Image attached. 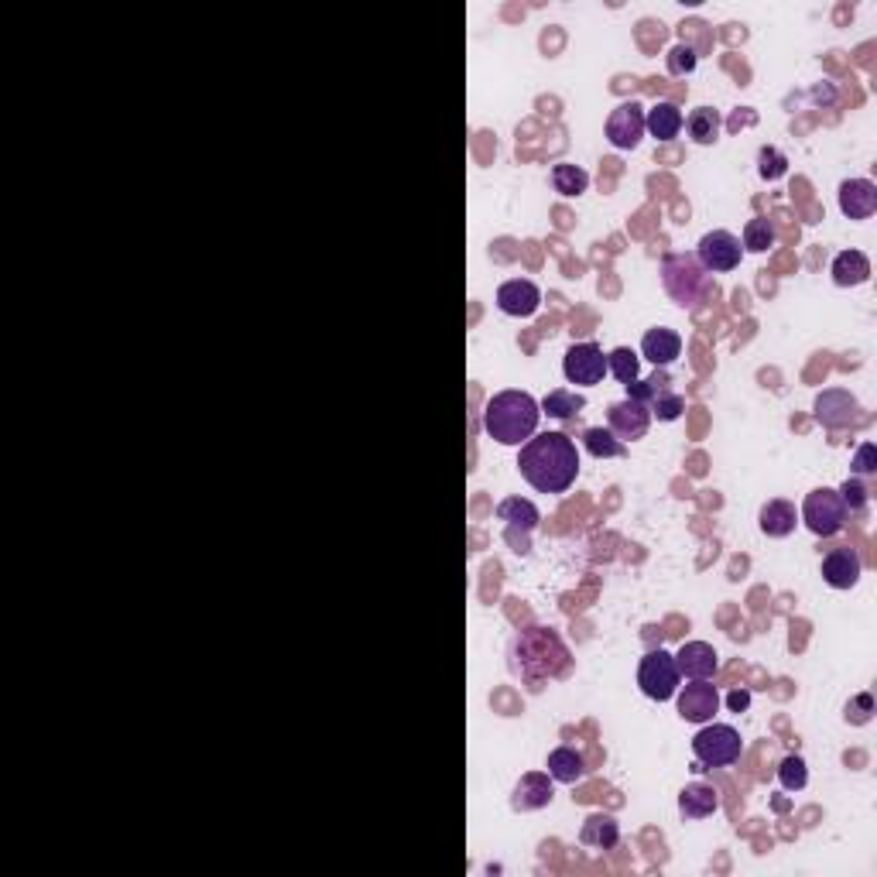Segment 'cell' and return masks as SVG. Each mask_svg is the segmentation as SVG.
Segmentation results:
<instances>
[{
	"instance_id": "1",
	"label": "cell",
	"mask_w": 877,
	"mask_h": 877,
	"mask_svg": "<svg viewBox=\"0 0 877 877\" xmlns=\"http://www.w3.org/2000/svg\"><path fill=\"white\" fill-rule=\"evenodd\" d=\"M518 470L538 494H566L579 477V449L566 432H535L521 446Z\"/></svg>"
},
{
	"instance_id": "2",
	"label": "cell",
	"mask_w": 877,
	"mask_h": 877,
	"mask_svg": "<svg viewBox=\"0 0 877 877\" xmlns=\"http://www.w3.org/2000/svg\"><path fill=\"white\" fill-rule=\"evenodd\" d=\"M542 408L528 391H497L484 405V432L501 446H525L538 432Z\"/></svg>"
},
{
	"instance_id": "3",
	"label": "cell",
	"mask_w": 877,
	"mask_h": 877,
	"mask_svg": "<svg viewBox=\"0 0 877 877\" xmlns=\"http://www.w3.org/2000/svg\"><path fill=\"white\" fill-rule=\"evenodd\" d=\"M662 285L672 295L675 305L693 309V305L706 295V271L699 268L693 254H665L662 261Z\"/></svg>"
},
{
	"instance_id": "4",
	"label": "cell",
	"mask_w": 877,
	"mask_h": 877,
	"mask_svg": "<svg viewBox=\"0 0 877 877\" xmlns=\"http://www.w3.org/2000/svg\"><path fill=\"white\" fill-rule=\"evenodd\" d=\"M744 740L730 723H703V730L693 737V754L699 768H727V764L740 761Z\"/></svg>"
},
{
	"instance_id": "5",
	"label": "cell",
	"mask_w": 877,
	"mask_h": 877,
	"mask_svg": "<svg viewBox=\"0 0 877 877\" xmlns=\"http://www.w3.org/2000/svg\"><path fill=\"white\" fill-rule=\"evenodd\" d=\"M679 665H675V655H669L665 648H651L645 658H641L638 669V686L641 693L655 703H669V699L679 693Z\"/></svg>"
},
{
	"instance_id": "6",
	"label": "cell",
	"mask_w": 877,
	"mask_h": 877,
	"mask_svg": "<svg viewBox=\"0 0 877 877\" xmlns=\"http://www.w3.org/2000/svg\"><path fill=\"white\" fill-rule=\"evenodd\" d=\"M802 521H806V528L819 538H833L836 531H843V525H847V508H843L840 501V490L833 487L812 490L806 504H802Z\"/></svg>"
},
{
	"instance_id": "7",
	"label": "cell",
	"mask_w": 877,
	"mask_h": 877,
	"mask_svg": "<svg viewBox=\"0 0 877 877\" xmlns=\"http://www.w3.org/2000/svg\"><path fill=\"white\" fill-rule=\"evenodd\" d=\"M549 651H562V641L559 634L549 631V627H531V631H525L518 638V655H535V658H525V662H518V669L525 679H545V675H559V669H555L552 662H545V655Z\"/></svg>"
},
{
	"instance_id": "8",
	"label": "cell",
	"mask_w": 877,
	"mask_h": 877,
	"mask_svg": "<svg viewBox=\"0 0 877 877\" xmlns=\"http://www.w3.org/2000/svg\"><path fill=\"white\" fill-rule=\"evenodd\" d=\"M740 257H744V244H740L730 230H710V233H703V240L696 244L699 268L713 271V275H720V271H734L740 264Z\"/></svg>"
},
{
	"instance_id": "9",
	"label": "cell",
	"mask_w": 877,
	"mask_h": 877,
	"mask_svg": "<svg viewBox=\"0 0 877 877\" xmlns=\"http://www.w3.org/2000/svg\"><path fill=\"white\" fill-rule=\"evenodd\" d=\"M562 374H566L569 384L593 388V384H600L603 377H607V353H603L597 343H576V347L566 350Z\"/></svg>"
},
{
	"instance_id": "10",
	"label": "cell",
	"mask_w": 877,
	"mask_h": 877,
	"mask_svg": "<svg viewBox=\"0 0 877 877\" xmlns=\"http://www.w3.org/2000/svg\"><path fill=\"white\" fill-rule=\"evenodd\" d=\"M645 138V107L638 100H627L610 110L607 117V141L617 151H634Z\"/></svg>"
},
{
	"instance_id": "11",
	"label": "cell",
	"mask_w": 877,
	"mask_h": 877,
	"mask_svg": "<svg viewBox=\"0 0 877 877\" xmlns=\"http://www.w3.org/2000/svg\"><path fill=\"white\" fill-rule=\"evenodd\" d=\"M651 425V408L641 405V401H614V405L607 408V429L614 432L621 442H634V439H645Z\"/></svg>"
},
{
	"instance_id": "12",
	"label": "cell",
	"mask_w": 877,
	"mask_h": 877,
	"mask_svg": "<svg viewBox=\"0 0 877 877\" xmlns=\"http://www.w3.org/2000/svg\"><path fill=\"white\" fill-rule=\"evenodd\" d=\"M720 710V693L710 679H693L689 686H682L679 693V716L686 723H710L713 713Z\"/></svg>"
},
{
	"instance_id": "13",
	"label": "cell",
	"mask_w": 877,
	"mask_h": 877,
	"mask_svg": "<svg viewBox=\"0 0 877 877\" xmlns=\"http://www.w3.org/2000/svg\"><path fill=\"white\" fill-rule=\"evenodd\" d=\"M538 305H542V292H538V285L528 278H511L497 288V309H501L504 316L528 319L538 312Z\"/></svg>"
},
{
	"instance_id": "14",
	"label": "cell",
	"mask_w": 877,
	"mask_h": 877,
	"mask_svg": "<svg viewBox=\"0 0 877 877\" xmlns=\"http://www.w3.org/2000/svg\"><path fill=\"white\" fill-rule=\"evenodd\" d=\"M860 573H864V559H860L857 549H850V545H836V549L823 555V579L833 590H850V586H857Z\"/></svg>"
},
{
	"instance_id": "15",
	"label": "cell",
	"mask_w": 877,
	"mask_h": 877,
	"mask_svg": "<svg viewBox=\"0 0 877 877\" xmlns=\"http://www.w3.org/2000/svg\"><path fill=\"white\" fill-rule=\"evenodd\" d=\"M812 412H816V422H823L826 429H847V425L857 418L860 405H857V398L850 391L830 388V391L819 394Z\"/></svg>"
},
{
	"instance_id": "16",
	"label": "cell",
	"mask_w": 877,
	"mask_h": 877,
	"mask_svg": "<svg viewBox=\"0 0 877 877\" xmlns=\"http://www.w3.org/2000/svg\"><path fill=\"white\" fill-rule=\"evenodd\" d=\"M840 213L847 220H871L877 213V185L871 179H847L840 185Z\"/></svg>"
},
{
	"instance_id": "17",
	"label": "cell",
	"mask_w": 877,
	"mask_h": 877,
	"mask_svg": "<svg viewBox=\"0 0 877 877\" xmlns=\"http://www.w3.org/2000/svg\"><path fill=\"white\" fill-rule=\"evenodd\" d=\"M675 665H679V675L693 679H713L716 669H720V658H716L713 645L706 641H686L679 651H675Z\"/></svg>"
},
{
	"instance_id": "18",
	"label": "cell",
	"mask_w": 877,
	"mask_h": 877,
	"mask_svg": "<svg viewBox=\"0 0 877 877\" xmlns=\"http://www.w3.org/2000/svg\"><path fill=\"white\" fill-rule=\"evenodd\" d=\"M552 795H555L552 775H542V771H528V775H521V782L514 785L511 806L518 809V812H535V809L549 806Z\"/></svg>"
},
{
	"instance_id": "19",
	"label": "cell",
	"mask_w": 877,
	"mask_h": 877,
	"mask_svg": "<svg viewBox=\"0 0 877 877\" xmlns=\"http://www.w3.org/2000/svg\"><path fill=\"white\" fill-rule=\"evenodd\" d=\"M641 353H645L655 367H669L682 353V336L675 333V329H665V326L648 329L645 340H641Z\"/></svg>"
},
{
	"instance_id": "20",
	"label": "cell",
	"mask_w": 877,
	"mask_h": 877,
	"mask_svg": "<svg viewBox=\"0 0 877 877\" xmlns=\"http://www.w3.org/2000/svg\"><path fill=\"white\" fill-rule=\"evenodd\" d=\"M758 525L768 538H788L795 531V525H799V511H795L792 501H782V497H775V501H768L758 514Z\"/></svg>"
},
{
	"instance_id": "21",
	"label": "cell",
	"mask_w": 877,
	"mask_h": 877,
	"mask_svg": "<svg viewBox=\"0 0 877 877\" xmlns=\"http://www.w3.org/2000/svg\"><path fill=\"white\" fill-rule=\"evenodd\" d=\"M617 840H621V826H617L614 816H607V812H593V816L583 819V830H579V843H583V847L610 850V847H617Z\"/></svg>"
},
{
	"instance_id": "22",
	"label": "cell",
	"mask_w": 877,
	"mask_h": 877,
	"mask_svg": "<svg viewBox=\"0 0 877 877\" xmlns=\"http://www.w3.org/2000/svg\"><path fill=\"white\" fill-rule=\"evenodd\" d=\"M682 124H686V120H682V110L675 107V103H669V100H662V103H655L651 110H645V131L655 141L679 138Z\"/></svg>"
},
{
	"instance_id": "23",
	"label": "cell",
	"mask_w": 877,
	"mask_h": 877,
	"mask_svg": "<svg viewBox=\"0 0 877 877\" xmlns=\"http://www.w3.org/2000/svg\"><path fill=\"white\" fill-rule=\"evenodd\" d=\"M830 275L840 288H857L871 278V261H867L864 251H840L833 257Z\"/></svg>"
},
{
	"instance_id": "24",
	"label": "cell",
	"mask_w": 877,
	"mask_h": 877,
	"mask_svg": "<svg viewBox=\"0 0 877 877\" xmlns=\"http://www.w3.org/2000/svg\"><path fill=\"white\" fill-rule=\"evenodd\" d=\"M716 809H720V795H716L713 785L693 782L679 792V812L686 819H706V816H713Z\"/></svg>"
},
{
	"instance_id": "25",
	"label": "cell",
	"mask_w": 877,
	"mask_h": 877,
	"mask_svg": "<svg viewBox=\"0 0 877 877\" xmlns=\"http://www.w3.org/2000/svg\"><path fill=\"white\" fill-rule=\"evenodd\" d=\"M545 768H549L552 782H562V785H576L579 778L586 775V761L576 747H555Z\"/></svg>"
},
{
	"instance_id": "26",
	"label": "cell",
	"mask_w": 877,
	"mask_h": 877,
	"mask_svg": "<svg viewBox=\"0 0 877 877\" xmlns=\"http://www.w3.org/2000/svg\"><path fill=\"white\" fill-rule=\"evenodd\" d=\"M497 518L508 521V535H514V531H528L542 521V514H538V508L531 501H525V497H508V501L497 504Z\"/></svg>"
},
{
	"instance_id": "27",
	"label": "cell",
	"mask_w": 877,
	"mask_h": 877,
	"mask_svg": "<svg viewBox=\"0 0 877 877\" xmlns=\"http://www.w3.org/2000/svg\"><path fill=\"white\" fill-rule=\"evenodd\" d=\"M538 408H542V415L566 422V418H576L579 412H583L586 398H583V394H576V391H569V388H555V391L545 394L542 405H538Z\"/></svg>"
},
{
	"instance_id": "28",
	"label": "cell",
	"mask_w": 877,
	"mask_h": 877,
	"mask_svg": "<svg viewBox=\"0 0 877 877\" xmlns=\"http://www.w3.org/2000/svg\"><path fill=\"white\" fill-rule=\"evenodd\" d=\"M552 189L559 192V196H566V199H576V196H583V192L590 189V175H586L583 168L573 165V162H559L552 168Z\"/></svg>"
},
{
	"instance_id": "29",
	"label": "cell",
	"mask_w": 877,
	"mask_h": 877,
	"mask_svg": "<svg viewBox=\"0 0 877 877\" xmlns=\"http://www.w3.org/2000/svg\"><path fill=\"white\" fill-rule=\"evenodd\" d=\"M686 131L696 144H713L716 138H720V110L696 107L686 120Z\"/></svg>"
},
{
	"instance_id": "30",
	"label": "cell",
	"mask_w": 877,
	"mask_h": 877,
	"mask_svg": "<svg viewBox=\"0 0 877 877\" xmlns=\"http://www.w3.org/2000/svg\"><path fill=\"white\" fill-rule=\"evenodd\" d=\"M583 446L590 456H597V460H614V456H624V442L614 436L610 429H603V425H593V429L583 432Z\"/></svg>"
},
{
	"instance_id": "31",
	"label": "cell",
	"mask_w": 877,
	"mask_h": 877,
	"mask_svg": "<svg viewBox=\"0 0 877 877\" xmlns=\"http://www.w3.org/2000/svg\"><path fill=\"white\" fill-rule=\"evenodd\" d=\"M775 223L764 220V216H754V220H747L744 227V251L751 254H764L768 247H775Z\"/></svg>"
},
{
	"instance_id": "32",
	"label": "cell",
	"mask_w": 877,
	"mask_h": 877,
	"mask_svg": "<svg viewBox=\"0 0 877 877\" xmlns=\"http://www.w3.org/2000/svg\"><path fill=\"white\" fill-rule=\"evenodd\" d=\"M638 367H641V360H638V353H634V350L617 347V350L607 353V374H614L624 388L631 381H638Z\"/></svg>"
},
{
	"instance_id": "33",
	"label": "cell",
	"mask_w": 877,
	"mask_h": 877,
	"mask_svg": "<svg viewBox=\"0 0 877 877\" xmlns=\"http://www.w3.org/2000/svg\"><path fill=\"white\" fill-rule=\"evenodd\" d=\"M778 782H782L785 792H799V788H806V782H809L806 761H802L799 754H788V758L778 764Z\"/></svg>"
},
{
	"instance_id": "34",
	"label": "cell",
	"mask_w": 877,
	"mask_h": 877,
	"mask_svg": "<svg viewBox=\"0 0 877 877\" xmlns=\"http://www.w3.org/2000/svg\"><path fill=\"white\" fill-rule=\"evenodd\" d=\"M648 408H651V415H655L658 422H675V418L686 412V398H682V394H675V391H662Z\"/></svg>"
},
{
	"instance_id": "35",
	"label": "cell",
	"mask_w": 877,
	"mask_h": 877,
	"mask_svg": "<svg viewBox=\"0 0 877 877\" xmlns=\"http://www.w3.org/2000/svg\"><path fill=\"white\" fill-rule=\"evenodd\" d=\"M788 172V158L778 148H761L758 151V175L764 182H778Z\"/></svg>"
},
{
	"instance_id": "36",
	"label": "cell",
	"mask_w": 877,
	"mask_h": 877,
	"mask_svg": "<svg viewBox=\"0 0 877 877\" xmlns=\"http://www.w3.org/2000/svg\"><path fill=\"white\" fill-rule=\"evenodd\" d=\"M840 501H843V508H847V511H864L867 508V487L860 484L857 477H847V480H843V487H840Z\"/></svg>"
},
{
	"instance_id": "37",
	"label": "cell",
	"mask_w": 877,
	"mask_h": 877,
	"mask_svg": "<svg viewBox=\"0 0 877 877\" xmlns=\"http://www.w3.org/2000/svg\"><path fill=\"white\" fill-rule=\"evenodd\" d=\"M662 391H665L662 377H651V381H631V384H627V398L641 401V405H651V401H655Z\"/></svg>"
},
{
	"instance_id": "38",
	"label": "cell",
	"mask_w": 877,
	"mask_h": 877,
	"mask_svg": "<svg viewBox=\"0 0 877 877\" xmlns=\"http://www.w3.org/2000/svg\"><path fill=\"white\" fill-rule=\"evenodd\" d=\"M696 69V52L689 45H675L669 52V72L672 76H689Z\"/></svg>"
},
{
	"instance_id": "39",
	"label": "cell",
	"mask_w": 877,
	"mask_h": 877,
	"mask_svg": "<svg viewBox=\"0 0 877 877\" xmlns=\"http://www.w3.org/2000/svg\"><path fill=\"white\" fill-rule=\"evenodd\" d=\"M850 470L857 473V477H871V473L877 470V446L874 442H864V446L857 449L854 463H850Z\"/></svg>"
},
{
	"instance_id": "40",
	"label": "cell",
	"mask_w": 877,
	"mask_h": 877,
	"mask_svg": "<svg viewBox=\"0 0 877 877\" xmlns=\"http://www.w3.org/2000/svg\"><path fill=\"white\" fill-rule=\"evenodd\" d=\"M747 703H751V693H747V689H737V693H730L727 696V706L734 713H744L747 710Z\"/></svg>"
}]
</instances>
